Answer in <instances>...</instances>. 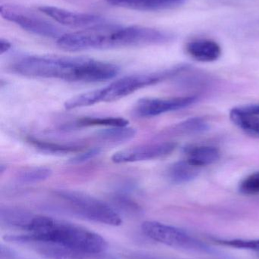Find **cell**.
Segmentation results:
<instances>
[{"mask_svg":"<svg viewBox=\"0 0 259 259\" xmlns=\"http://www.w3.org/2000/svg\"><path fill=\"white\" fill-rule=\"evenodd\" d=\"M39 10L56 22L71 28L85 30L107 23L104 18L97 15L71 12L55 6H42Z\"/></svg>","mask_w":259,"mask_h":259,"instance_id":"obj_9","label":"cell"},{"mask_svg":"<svg viewBox=\"0 0 259 259\" xmlns=\"http://www.w3.org/2000/svg\"><path fill=\"white\" fill-rule=\"evenodd\" d=\"M196 101V97H178L171 99H141L134 107V114L140 118H152L166 112L188 107Z\"/></svg>","mask_w":259,"mask_h":259,"instance_id":"obj_8","label":"cell"},{"mask_svg":"<svg viewBox=\"0 0 259 259\" xmlns=\"http://www.w3.org/2000/svg\"><path fill=\"white\" fill-rule=\"evenodd\" d=\"M129 125V121L123 118L119 117H85L77 120L71 127H126Z\"/></svg>","mask_w":259,"mask_h":259,"instance_id":"obj_16","label":"cell"},{"mask_svg":"<svg viewBox=\"0 0 259 259\" xmlns=\"http://www.w3.org/2000/svg\"><path fill=\"white\" fill-rule=\"evenodd\" d=\"M0 14L4 19L38 36L58 39L65 34L58 26L22 6L2 5Z\"/></svg>","mask_w":259,"mask_h":259,"instance_id":"obj_6","label":"cell"},{"mask_svg":"<svg viewBox=\"0 0 259 259\" xmlns=\"http://www.w3.org/2000/svg\"><path fill=\"white\" fill-rule=\"evenodd\" d=\"M141 230L151 240L170 247L190 250H200L205 248L201 242L195 240L182 230L161 222H144Z\"/></svg>","mask_w":259,"mask_h":259,"instance_id":"obj_7","label":"cell"},{"mask_svg":"<svg viewBox=\"0 0 259 259\" xmlns=\"http://www.w3.org/2000/svg\"><path fill=\"white\" fill-rule=\"evenodd\" d=\"M117 7L138 11H161L177 7L184 0H105Z\"/></svg>","mask_w":259,"mask_h":259,"instance_id":"obj_12","label":"cell"},{"mask_svg":"<svg viewBox=\"0 0 259 259\" xmlns=\"http://www.w3.org/2000/svg\"><path fill=\"white\" fill-rule=\"evenodd\" d=\"M243 108L245 109V110L249 112V113L259 115V105H252V106H246V107Z\"/></svg>","mask_w":259,"mask_h":259,"instance_id":"obj_24","label":"cell"},{"mask_svg":"<svg viewBox=\"0 0 259 259\" xmlns=\"http://www.w3.org/2000/svg\"><path fill=\"white\" fill-rule=\"evenodd\" d=\"M25 232L14 240L53 245L88 255H100L108 244L100 234L81 225L45 215H30L21 225Z\"/></svg>","mask_w":259,"mask_h":259,"instance_id":"obj_3","label":"cell"},{"mask_svg":"<svg viewBox=\"0 0 259 259\" xmlns=\"http://www.w3.org/2000/svg\"><path fill=\"white\" fill-rule=\"evenodd\" d=\"M187 65L175 67L165 71L146 74H133L122 77L108 86L76 96L65 102L64 107L70 109L94 106L100 103H108L121 100L138 90L156 84L164 79L176 75L187 69Z\"/></svg>","mask_w":259,"mask_h":259,"instance_id":"obj_4","label":"cell"},{"mask_svg":"<svg viewBox=\"0 0 259 259\" xmlns=\"http://www.w3.org/2000/svg\"><path fill=\"white\" fill-rule=\"evenodd\" d=\"M27 142L41 152L47 154H53V155H66V154L74 153L81 150V147L79 146L50 143V142L44 141L38 139L29 138Z\"/></svg>","mask_w":259,"mask_h":259,"instance_id":"obj_17","label":"cell"},{"mask_svg":"<svg viewBox=\"0 0 259 259\" xmlns=\"http://www.w3.org/2000/svg\"><path fill=\"white\" fill-rule=\"evenodd\" d=\"M136 130L128 127H112L102 130L98 133L99 137L105 141L110 143H121L132 140L136 135Z\"/></svg>","mask_w":259,"mask_h":259,"instance_id":"obj_18","label":"cell"},{"mask_svg":"<svg viewBox=\"0 0 259 259\" xmlns=\"http://www.w3.org/2000/svg\"><path fill=\"white\" fill-rule=\"evenodd\" d=\"M176 146V143L170 142L144 145L115 152L111 159L117 164L157 159L171 153Z\"/></svg>","mask_w":259,"mask_h":259,"instance_id":"obj_10","label":"cell"},{"mask_svg":"<svg viewBox=\"0 0 259 259\" xmlns=\"http://www.w3.org/2000/svg\"><path fill=\"white\" fill-rule=\"evenodd\" d=\"M51 175V169L48 167H32L18 173L16 181L22 184H38L48 179Z\"/></svg>","mask_w":259,"mask_h":259,"instance_id":"obj_19","label":"cell"},{"mask_svg":"<svg viewBox=\"0 0 259 259\" xmlns=\"http://www.w3.org/2000/svg\"><path fill=\"white\" fill-rule=\"evenodd\" d=\"M240 191L243 194H259V172L248 177L241 183Z\"/></svg>","mask_w":259,"mask_h":259,"instance_id":"obj_21","label":"cell"},{"mask_svg":"<svg viewBox=\"0 0 259 259\" xmlns=\"http://www.w3.org/2000/svg\"><path fill=\"white\" fill-rule=\"evenodd\" d=\"M15 74L32 78L58 79L79 83H97L114 78L120 68L114 64L88 57L24 56L10 65Z\"/></svg>","mask_w":259,"mask_h":259,"instance_id":"obj_1","label":"cell"},{"mask_svg":"<svg viewBox=\"0 0 259 259\" xmlns=\"http://www.w3.org/2000/svg\"><path fill=\"white\" fill-rule=\"evenodd\" d=\"M100 153V149L99 148L88 149V150L85 151V152H81L80 154L71 158L70 160V162L71 164H79V163L85 162V161H89V160L95 158Z\"/></svg>","mask_w":259,"mask_h":259,"instance_id":"obj_22","label":"cell"},{"mask_svg":"<svg viewBox=\"0 0 259 259\" xmlns=\"http://www.w3.org/2000/svg\"><path fill=\"white\" fill-rule=\"evenodd\" d=\"M12 48V44L6 39H1L0 40V54L3 55L7 53Z\"/></svg>","mask_w":259,"mask_h":259,"instance_id":"obj_23","label":"cell"},{"mask_svg":"<svg viewBox=\"0 0 259 259\" xmlns=\"http://www.w3.org/2000/svg\"><path fill=\"white\" fill-rule=\"evenodd\" d=\"M56 194L75 212L88 220L114 227L123 223L121 216L112 206L91 195L68 190H58Z\"/></svg>","mask_w":259,"mask_h":259,"instance_id":"obj_5","label":"cell"},{"mask_svg":"<svg viewBox=\"0 0 259 259\" xmlns=\"http://www.w3.org/2000/svg\"><path fill=\"white\" fill-rule=\"evenodd\" d=\"M231 121L237 127L247 134L259 137V118L258 115L249 113L243 108H235L230 114Z\"/></svg>","mask_w":259,"mask_h":259,"instance_id":"obj_14","label":"cell"},{"mask_svg":"<svg viewBox=\"0 0 259 259\" xmlns=\"http://www.w3.org/2000/svg\"><path fill=\"white\" fill-rule=\"evenodd\" d=\"M179 130L184 133L194 134V133L203 132L208 128V124L205 120L200 118H190L183 123H181L179 126Z\"/></svg>","mask_w":259,"mask_h":259,"instance_id":"obj_20","label":"cell"},{"mask_svg":"<svg viewBox=\"0 0 259 259\" xmlns=\"http://www.w3.org/2000/svg\"><path fill=\"white\" fill-rule=\"evenodd\" d=\"M199 167L190 164L188 161L175 163L170 167L168 175L170 179L176 184H183L195 179L199 175Z\"/></svg>","mask_w":259,"mask_h":259,"instance_id":"obj_15","label":"cell"},{"mask_svg":"<svg viewBox=\"0 0 259 259\" xmlns=\"http://www.w3.org/2000/svg\"><path fill=\"white\" fill-rule=\"evenodd\" d=\"M186 50L193 59L202 62H214L221 56L220 45L209 39H197L190 41L186 46Z\"/></svg>","mask_w":259,"mask_h":259,"instance_id":"obj_11","label":"cell"},{"mask_svg":"<svg viewBox=\"0 0 259 259\" xmlns=\"http://www.w3.org/2000/svg\"><path fill=\"white\" fill-rule=\"evenodd\" d=\"M187 161L196 167L209 165L216 162L220 158L218 149L212 146H196L187 148Z\"/></svg>","mask_w":259,"mask_h":259,"instance_id":"obj_13","label":"cell"},{"mask_svg":"<svg viewBox=\"0 0 259 259\" xmlns=\"http://www.w3.org/2000/svg\"><path fill=\"white\" fill-rule=\"evenodd\" d=\"M174 39L169 32L143 26L102 24L91 28L65 33L57 39V46L65 51L111 50L168 44Z\"/></svg>","mask_w":259,"mask_h":259,"instance_id":"obj_2","label":"cell"}]
</instances>
